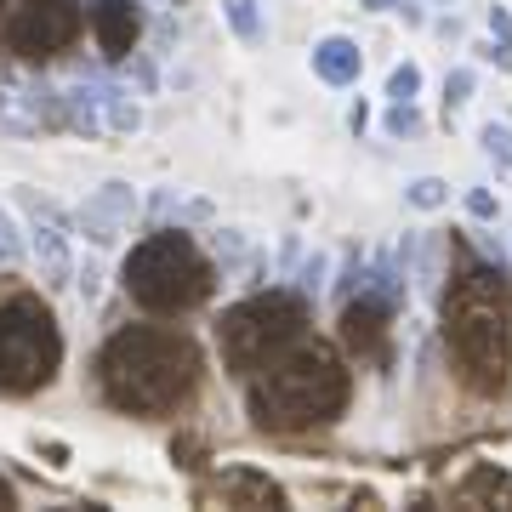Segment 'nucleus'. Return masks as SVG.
<instances>
[{"label": "nucleus", "mask_w": 512, "mask_h": 512, "mask_svg": "<svg viewBox=\"0 0 512 512\" xmlns=\"http://www.w3.org/2000/svg\"><path fill=\"white\" fill-rule=\"evenodd\" d=\"M308 63L325 86H353L359 69H365V52H359V40H348V35H325V40H313Z\"/></svg>", "instance_id": "nucleus-11"}, {"label": "nucleus", "mask_w": 512, "mask_h": 512, "mask_svg": "<svg viewBox=\"0 0 512 512\" xmlns=\"http://www.w3.org/2000/svg\"><path fill=\"white\" fill-rule=\"evenodd\" d=\"M0 262H12V251H6V245H0Z\"/></svg>", "instance_id": "nucleus-32"}, {"label": "nucleus", "mask_w": 512, "mask_h": 512, "mask_svg": "<svg viewBox=\"0 0 512 512\" xmlns=\"http://www.w3.org/2000/svg\"><path fill=\"white\" fill-rule=\"evenodd\" d=\"M137 205H143V200H137V188L114 177V183L92 188V200L80 205V217H74V228H80V234L92 239L97 251H109V245H120V234L131 228V217H137Z\"/></svg>", "instance_id": "nucleus-8"}, {"label": "nucleus", "mask_w": 512, "mask_h": 512, "mask_svg": "<svg viewBox=\"0 0 512 512\" xmlns=\"http://www.w3.org/2000/svg\"><path fill=\"white\" fill-rule=\"evenodd\" d=\"M348 126H353V131H365V126H370V103H365V97H359V103L348 109Z\"/></svg>", "instance_id": "nucleus-28"}, {"label": "nucleus", "mask_w": 512, "mask_h": 512, "mask_svg": "<svg viewBox=\"0 0 512 512\" xmlns=\"http://www.w3.org/2000/svg\"><path fill=\"white\" fill-rule=\"evenodd\" d=\"M131 80H137V86H143V92H154V69H148L143 57L131 52Z\"/></svg>", "instance_id": "nucleus-27"}, {"label": "nucleus", "mask_w": 512, "mask_h": 512, "mask_svg": "<svg viewBox=\"0 0 512 512\" xmlns=\"http://www.w3.org/2000/svg\"><path fill=\"white\" fill-rule=\"evenodd\" d=\"M74 296H80L86 308L103 296V268H97V262H74Z\"/></svg>", "instance_id": "nucleus-20"}, {"label": "nucleus", "mask_w": 512, "mask_h": 512, "mask_svg": "<svg viewBox=\"0 0 512 512\" xmlns=\"http://www.w3.org/2000/svg\"><path fill=\"white\" fill-rule=\"evenodd\" d=\"M490 40L512 52V12H507V6H490Z\"/></svg>", "instance_id": "nucleus-26"}, {"label": "nucleus", "mask_w": 512, "mask_h": 512, "mask_svg": "<svg viewBox=\"0 0 512 512\" xmlns=\"http://www.w3.org/2000/svg\"><path fill=\"white\" fill-rule=\"evenodd\" d=\"M57 359H63V336L57 319L29 296L0 302V393H35L52 382Z\"/></svg>", "instance_id": "nucleus-5"}, {"label": "nucleus", "mask_w": 512, "mask_h": 512, "mask_svg": "<svg viewBox=\"0 0 512 512\" xmlns=\"http://www.w3.org/2000/svg\"><path fill=\"white\" fill-rule=\"evenodd\" d=\"M92 29H97V46L103 57H131L137 46V0H97L92 6Z\"/></svg>", "instance_id": "nucleus-10"}, {"label": "nucleus", "mask_w": 512, "mask_h": 512, "mask_svg": "<svg viewBox=\"0 0 512 512\" xmlns=\"http://www.w3.org/2000/svg\"><path fill=\"white\" fill-rule=\"evenodd\" d=\"M12 6H29V0H0V12H12Z\"/></svg>", "instance_id": "nucleus-31"}, {"label": "nucleus", "mask_w": 512, "mask_h": 512, "mask_svg": "<svg viewBox=\"0 0 512 512\" xmlns=\"http://www.w3.org/2000/svg\"><path fill=\"white\" fill-rule=\"evenodd\" d=\"M478 143H484V154H490L495 165H512V126L507 120H484V126H478Z\"/></svg>", "instance_id": "nucleus-17"}, {"label": "nucleus", "mask_w": 512, "mask_h": 512, "mask_svg": "<svg viewBox=\"0 0 512 512\" xmlns=\"http://www.w3.org/2000/svg\"><path fill=\"white\" fill-rule=\"evenodd\" d=\"M126 291L154 313H183L211 291V268L194 251V239L183 228H165V234L143 239L126 262Z\"/></svg>", "instance_id": "nucleus-4"}, {"label": "nucleus", "mask_w": 512, "mask_h": 512, "mask_svg": "<svg viewBox=\"0 0 512 512\" xmlns=\"http://www.w3.org/2000/svg\"><path fill=\"white\" fill-rule=\"evenodd\" d=\"M387 97H393V103H416L421 97V69L416 63H399V69L387 74Z\"/></svg>", "instance_id": "nucleus-19"}, {"label": "nucleus", "mask_w": 512, "mask_h": 512, "mask_svg": "<svg viewBox=\"0 0 512 512\" xmlns=\"http://www.w3.org/2000/svg\"><path fill=\"white\" fill-rule=\"evenodd\" d=\"M222 18H228V29H234L245 46H256V40L268 35V23H262V0H222Z\"/></svg>", "instance_id": "nucleus-15"}, {"label": "nucleus", "mask_w": 512, "mask_h": 512, "mask_svg": "<svg viewBox=\"0 0 512 512\" xmlns=\"http://www.w3.org/2000/svg\"><path fill=\"white\" fill-rule=\"evenodd\" d=\"M29 251L40 262V279L52 291H69L74 285V251H69V228L57 217H29Z\"/></svg>", "instance_id": "nucleus-9"}, {"label": "nucleus", "mask_w": 512, "mask_h": 512, "mask_svg": "<svg viewBox=\"0 0 512 512\" xmlns=\"http://www.w3.org/2000/svg\"><path fill=\"white\" fill-rule=\"evenodd\" d=\"M467 217H473V222H495V217H501V200H495L490 188H467Z\"/></svg>", "instance_id": "nucleus-22"}, {"label": "nucleus", "mask_w": 512, "mask_h": 512, "mask_svg": "<svg viewBox=\"0 0 512 512\" xmlns=\"http://www.w3.org/2000/svg\"><path fill=\"white\" fill-rule=\"evenodd\" d=\"M404 0H365V12H399Z\"/></svg>", "instance_id": "nucleus-29"}, {"label": "nucleus", "mask_w": 512, "mask_h": 512, "mask_svg": "<svg viewBox=\"0 0 512 512\" xmlns=\"http://www.w3.org/2000/svg\"><path fill=\"white\" fill-rule=\"evenodd\" d=\"M80 35V12L74 0H29L18 18L6 23V46L18 57H52Z\"/></svg>", "instance_id": "nucleus-7"}, {"label": "nucleus", "mask_w": 512, "mask_h": 512, "mask_svg": "<svg viewBox=\"0 0 512 512\" xmlns=\"http://www.w3.org/2000/svg\"><path fill=\"white\" fill-rule=\"evenodd\" d=\"M444 319H450V348H456L461 370L473 387H501L512 365V330H507V296H501V274H473L456 279V291L444 302Z\"/></svg>", "instance_id": "nucleus-3"}, {"label": "nucleus", "mask_w": 512, "mask_h": 512, "mask_svg": "<svg viewBox=\"0 0 512 512\" xmlns=\"http://www.w3.org/2000/svg\"><path fill=\"white\" fill-rule=\"evenodd\" d=\"M404 205H416V211H444V205H450V183H444V177H416V183L404 188Z\"/></svg>", "instance_id": "nucleus-16"}, {"label": "nucleus", "mask_w": 512, "mask_h": 512, "mask_svg": "<svg viewBox=\"0 0 512 512\" xmlns=\"http://www.w3.org/2000/svg\"><path fill=\"white\" fill-rule=\"evenodd\" d=\"M194 370H200V359H194V348H188L183 336L131 325L103 348V393L120 410L160 416V410H177L188 399Z\"/></svg>", "instance_id": "nucleus-1"}, {"label": "nucleus", "mask_w": 512, "mask_h": 512, "mask_svg": "<svg viewBox=\"0 0 512 512\" xmlns=\"http://www.w3.org/2000/svg\"><path fill=\"white\" fill-rule=\"evenodd\" d=\"M325 274H330V256H325V251H313L308 262H302V291L319 296V291H325Z\"/></svg>", "instance_id": "nucleus-23"}, {"label": "nucleus", "mask_w": 512, "mask_h": 512, "mask_svg": "<svg viewBox=\"0 0 512 512\" xmlns=\"http://www.w3.org/2000/svg\"><path fill=\"white\" fill-rule=\"evenodd\" d=\"M63 126L80 131V137H103V109H97V80H74L63 86Z\"/></svg>", "instance_id": "nucleus-13"}, {"label": "nucleus", "mask_w": 512, "mask_h": 512, "mask_svg": "<svg viewBox=\"0 0 512 512\" xmlns=\"http://www.w3.org/2000/svg\"><path fill=\"white\" fill-rule=\"evenodd\" d=\"M97 109H103V126H109V137H131V131H143V103H137L126 86L97 80Z\"/></svg>", "instance_id": "nucleus-14"}, {"label": "nucleus", "mask_w": 512, "mask_h": 512, "mask_svg": "<svg viewBox=\"0 0 512 512\" xmlns=\"http://www.w3.org/2000/svg\"><path fill=\"white\" fill-rule=\"evenodd\" d=\"M382 126H387V137H416V131H421V114H416V103H393Z\"/></svg>", "instance_id": "nucleus-21"}, {"label": "nucleus", "mask_w": 512, "mask_h": 512, "mask_svg": "<svg viewBox=\"0 0 512 512\" xmlns=\"http://www.w3.org/2000/svg\"><path fill=\"white\" fill-rule=\"evenodd\" d=\"M348 399V376L336 365V353L308 342V348L274 359V370L251 387V416L256 427H274V433H296L313 421H330Z\"/></svg>", "instance_id": "nucleus-2"}, {"label": "nucleus", "mask_w": 512, "mask_h": 512, "mask_svg": "<svg viewBox=\"0 0 512 512\" xmlns=\"http://www.w3.org/2000/svg\"><path fill=\"white\" fill-rule=\"evenodd\" d=\"M0 507H12V484H0Z\"/></svg>", "instance_id": "nucleus-30"}, {"label": "nucleus", "mask_w": 512, "mask_h": 512, "mask_svg": "<svg viewBox=\"0 0 512 512\" xmlns=\"http://www.w3.org/2000/svg\"><path fill=\"white\" fill-rule=\"evenodd\" d=\"M296 330H302V302L296 296H256L245 308H234L228 319L217 325V342H222V359L251 376L256 365H268L279 348H291Z\"/></svg>", "instance_id": "nucleus-6"}, {"label": "nucleus", "mask_w": 512, "mask_h": 512, "mask_svg": "<svg viewBox=\"0 0 512 512\" xmlns=\"http://www.w3.org/2000/svg\"><path fill=\"white\" fill-rule=\"evenodd\" d=\"M23 234H29V228H23L18 217H12V205L0 200V245H6V251L18 256V251H23Z\"/></svg>", "instance_id": "nucleus-24"}, {"label": "nucleus", "mask_w": 512, "mask_h": 512, "mask_svg": "<svg viewBox=\"0 0 512 512\" xmlns=\"http://www.w3.org/2000/svg\"><path fill=\"white\" fill-rule=\"evenodd\" d=\"M473 86H478V74L461 63V69H450L444 74V109L456 114V109H467V97H473Z\"/></svg>", "instance_id": "nucleus-18"}, {"label": "nucleus", "mask_w": 512, "mask_h": 512, "mask_svg": "<svg viewBox=\"0 0 512 512\" xmlns=\"http://www.w3.org/2000/svg\"><path fill=\"white\" fill-rule=\"evenodd\" d=\"M245 251H251V245H245L239 228H217V256H222V262H239Z\"/></svg>", "instance_id": "nucleus-25"}, {"label": "nucleus", "mask_w": 512, "mask_h": 512, "mask_svg": "<svg viewBox=\"0 0 512 512\" xmlns=\"http://www.w3.org/2000/svg\"><path fill=\"white\" fill-rule=\"evenodd\" d=\"M382 319H387V302L359 296V302H348V313H342V336H348L353 348L382 353Z\"/></svg>", "instance_id": "nucleus-12"}]
</instances>
